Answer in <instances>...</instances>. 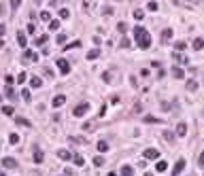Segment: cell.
<instances>
[{
    "mask_svg": "<svg viewBox=\"0 0 204 176\" xmlns=\"http://www.w3.org/2000/svg\"><path fill=\"white\" fill-rule=\"evenodd\" d=\"M134 40H136V47H140V49L151 47V34L145 30L143 25H136L134 28Z\"/></svg>",
    "mask_w": 204,
    "mask_h": 176,
    "instance_id": "obj_1",
    "label": "cell"
},
{
    "mask_svg": "<svg viewBox=\"0 0 204 176\" xmlns=\"http://www.w3.org/2000/svg\"><path fill=\"white\" fill-rule=\"evenodd\" d=\"M87 110H89V104H87V102H81V104H77V106H74L72 115H74V117H83Z\"/></svg>",
    "mask_w": 204,
    "mask_h": 176,
    "instance_id": "obj_2",
    "label": "cell"
},
{
    "mask_svg": "<svg viewBox=\"0 0 204 176\" xmlns=\"http://www.w3.org/2000/svg\"><path fill=\"white\" fill-rule=\"evenodd\" d=\"M55 64H58V68H60L62 74H68V72H70V64H68V62H66L64 58H60L58 62H55Z\"/></svg>",
    "mask_w": 204,
    "mask_h": 176,
    "instance_id": "obj_3",
    "label": "cell"
},
{
    "mask_svg": "<svg viewBox=\"0 0 204 176\" xmlns=\"http://www.w3.org/2000/svg\"><path fill=\"white\" fill-rule=\"evenodd\" d=\"M183 170H185V159H177V164L172 168V176H179Z\"/></svg>",
    "mask_w": 204,
    "mask_h": 176,
    "instance_id": "obj_4",
    "label": "cell"
},
{
    "mask_svg": "<svg viewBox=\"0 0 204 176\" xmlns=\"http://www.w3.org/2000/svg\"><path fill=\"white\" fill-rule=\"evenodd\" d=\"M24 62H38V53H36V51H30V49H26V51H24Z\"/></svg>",
    "mask_w": 204,
    "mask_h": 176,
    "instance_id": "obj_5",
    "label": "cell"
},
{
    "mask_svg": "<svg viewBox=\"0 0 204 176\" xmlns=\"http://www.w3.org/2000/svg\"><path fill=\"white\" fill-rule=\"evenodd\" d=\"M145 159H159V151L157 149H145Z\"/></svg>",
    "mask_w": 204,
    "mask_h": 176,
    "instance_id": "obj_6",
    "label": "cell"
},
{
    "mask_svg": "<svg viewBox=\"0 0 204 176\" xmlns=\"http://www.w3.org/2000/svg\"><path fill=\"white\" fill-rule=\"evenodd\" d=\"M51 104L55 106V108H60V106H64V104H66V95H64V94H58L55 98H53V102H51Z\"/></svg>",
    "mask_w": 204,
    "mask_h": 176,
    "instance_id": "obj_7",
    "label": "cell"
},
{
    "mask_svg": "<svg viewBox=\"0 0 204 176\" xmlns=\"http://www.w3.org/2000/svg\"><path fill=\"white\" fill-rule=\"evenodd\" d=\"M32 159H34V164H43V159H45V153L40 151V149H34V153H32Z\"/></svg>",
    "mask_w": 204,
    "mask_h": 176,
    "instance_id": "obj_8",
    "label": "cell"
},
{
    "mask_svg": "<svg viewBox=\"0 0 204 176\" xmlns=\"http://www.w3.org/2000/svg\"><path fill=\"white\" fill-rule=\"evenodd\" d=\"M2 165H4L7 170H13V168H17V161H15L13 157H4V159H2Z\"/></svg>",
    "mask_w": 204,
    "mask_h": 176,
    "instance_id": "obj_9",
    "label": "cell"
},
{
    "mask_svg": "<svg viewBox=\"0 0 204 176\" xmlns=\"http://www.w3.org/2000/svg\"><path fill=\"white\" fill-rule=\"evenodd\" d=\"M58 157L64 159V161H70V159H72V153L66 151V149H60V151H58Z\"/></svg>",
    "mask_w": 204,
    "mask_h": 176,
    "instance_id": "obj_10",
    "label": "cell"
},
{
    "mask_svg": "<svg viewBox=\"0 0 204 176\" xmlns=\"http://www.w3.org/2000/svg\"><path fill=\"white\" fill-rule=\"evenodd\" d=\"M17 43H19V47H28V40H26V34L21 32V30H17Z\"/></svg>",
    "mask_w": 204,
    "mask_h": 176,
    "instance_id": "obj_11",
    "label": "cell"
},
{
    "mask_svg": "<svg viewBox=\"0 0 204 176\" xmlns=\"http://www.w3.org/2000/svg\"><path fill=\"white\" fill-rule=\"evenodd\" d=\"M177 136H187V123L181 121L179 125H177Z\"/></svg>",
    "mask_w": 204,
    "mask_h": 176,
    "instance_id": "obj_12",
    "label": "cell"
},
{
    "mask_svg": "<svg viewBox=\"0 0 204 176\" xmlns=\"http://www.w3.org/2000/svg\"><path fill=\"white\" fill-rule=\"evenodd\" d=\"M119 174H121V176H134V168H132V165H123Z\"/></svg>",
    "mask_w": 204,
    "mask_h": 176,
    "instance_id": "obj_13",
    "label": "cell"
},
{
    "mask_svg": "<svg viewBox=\"0 0 204 176\" xmlns=\"http://www.w3.org/2000/svg\"><path fill=\"white\" fill-rule=\"evenodd\" d=\"M192 47L196 49V51H202L204 49V38H196V40L192 43Z\"/></svg>",
    "mask_w": 204,
    "mask_h": 176,
    "instance_id": "obj_14",
    "label": "cell"
},
{
    "mask_svg": "<svg viewBox=\"0 0 204 176\" xmlns=\"http://www.w3.org/2000/svg\"><path fill=\"white\" fill-rule=\"evenodd\" d=\"M155 170L157 172H166V170H168V164H166L164 159H159V161L155 164Z\"/></svg>",
    "mask_w": 204,
    "mask_h": 176,
    "instance_id": "obj_15",
    "label": "cell"
},
{
    "mask_svg": "<svg viewBox=\"0 0 204 176\" xmlns=\"http://www.w3.org/2000/svg\"><path fill=\"white\" fill-rule=\"evenodd\" d=\"M40 85H43V81H40L38 76H32V79H30V87H32V89H38Z\"/></svg>",
    "mask_w": 204,
    "mask_h": 176,
    "instance_id": "obj_16",
    "label": "cell"
},
{
    "mask_svg": "<svg viewBox=\"0 0 204 176\" xmlns=\"http://www.w3.org/2000/svg\"><path fill=\"white\" fill-rule=\"evenodd\" d=\"M172 76L174 79H185V72L181 70V68H172Z\"/></svg>",
    "mask_w": 204,
    "mask_h": 176,
    "instance_id": "obj_17",
    "label": "cell"
},
{
    "mask_svg": "<svg viewBox=\"0 0 204 176\" xmlns=\"http://www.w3.org/2000/svg\"><path fill=\"white\" fill-rule=\"evenodd\" d=\"M170 38H172V30L168 28V30H164V32H162V40H164V43H168Z\"/></svg>",
    "mask_w": 204,
    "mask_h": 176,
    "instance_id": "obj_18",
    "label": "cell"
},
{
    "mask_svg": "<svg viewBox=\"0 0 204 176\" xmlns=\"http://www.w3.org/2000/svg\"><path fill=\"white\" fill-rule=\"evenodd\" d=\"M98 151H100V153H107L108 151V142L100 140V142H98Z\"/></svg>",
    "mask_w": 204,
    "mask_h": 176,
    "instance_id": "obj_19",
    "label": "cell"
},
{
    "mask_svg": "<svg viewBox=\"0 0 204 176\" xmlns=\"http://www.w3.org/2000/svg\"><path fill=\"white\" fill-rule=\"evenodd\" d=\"M4 95H7L9 100H17V95H15V91H13V87H7V91H4Z\"/></svg>",
    "mask_w": 204,
    "mask_h": 176,
    "instance_id": "obj_20",
    "label": "cell"
},
{
    "mask_svg": "<svg viewBox=\"0 0 204 176\" xmlns=\"http://www.w3.org/2000/svg\"><path fill=\"white\" fill-rule=\"evenodd\" d=\"M49 30H60V19H51L49 21Z\"/></svg>",
    "mask_w": 204,
    "mask_h": 176,
    "instance_id": "obj_21",
    "label": "cell"
},
{
    "mask_svg": "<svg viewBox=\"0 0 204 176\" xmlns=\"http://www.w3.org/2000/svg\"><path fill=\"white\" fill-rule=\"evenodd\" d=\"M72 159H74V164H77V165H85L83 155H72Z\"/></svg>",
    "mask_w": 204,
    "mask_h": 176,
    "instance_id": "obj_22",
    "label": "cell"
},
{
    "mask_svg": "<svg viewBox=\"0 0 204 176\" xmlns=\"http://www.w3.org/2000/svg\"><path fill=\"white\" fill-rule=\"evenodd\" d=\"M15 121H17L19 125H24V127H30V125H32V123H30L28 119H24V117H17V119H15Z\"/></svg>",
    "mask_w": 204,
    "mask_h": 176,
    "instance_id": "obj_23",
    "label": "cell"
},
{
    "mask_svg": "<svg viewBox=\"0 0 204 176\" xmlns=\"http://www.w3.org/2000/svg\"><path fill=\"white\" fill-rule=\"evenodd\" d=\"M98 55H100V49H92V51L87 53V59H96Z\"/></svg>",
    "mask_w": 204,
    "mask_h": 176,
    "instance_id": "obj_24",
    "label": "cell"
},
{
    "mask_svg": "<svg viewBox=\"0 0 204 176\" xmlns=\"http://www.w3.org/2000/svg\"><path fill=\"white\" fill-rule=\"evenodd\" d=\"M40 19L49 24V21H51V13H49V11H40Z\"/></svg>",
    "mask_w": 204,
    "mask_h": 176,
    "instance_id": "obj_25",
    "label": "cell"
},
{
    "mask_svg": "<svg viewBox=\"0 0 204 176\" xmlns=\"http://www.w3.org/2000/svg\"><path fill=\"white\" fill-rule=\"evenodd\" d=\"M79 47H81V40H74V43H70V45H66L64 51H68V49H79Z\"/></svg>",
    "mask_w": 204,
    "mask_h": 176,
    "instance_id": "obj_26",
    "label": "cell"
},
{
    "mask_svg": "<svg viewBox=\"0 0 204 176\" xmlns=\"http://www.w3.org/2000/svg\"><path fill=\"white\" fill-rule=\"evenodd\" d=\"M58 15H60V19H68L70 11H68V9H60V11H58Z\"/></svg>",
    "mask_w": 204,
    "mask_h": 176,
    "instance_id": "obj_27",
    "label": "cell"
},
{
    "mask_svg": "<svg viewBox=\"0 0 204 176\" xmlns=\"http://www.w3.org/2000/svg\"><path fill=\"white\" fill-rule=\"evenodd\" d=\"M47 40H49V36H47V34H40L38 38H36V45H45Z\"/></svg>",
    "mask_w": 204,
    "mask_h": 176,
    "instance_id": "obj_28",
    "label": "cell"
},
{
    "mask_svg": "<svg viewBox=\"0 0 204 176\" xmlns=\"http://www.w3.org/2000/svg\"><path fill=\"white\" fill-rule=\"evenodd\" d=\"M26 79H28V74H26V72H19V74H17V85L26 83Z\"/></svg>",
    "mask_w": 204,
    "mask_h": 176,
    "instance_id": "obj_29",
    "label": "cell"
},
{
    "mask_svg": "<svg viewBox=\"0 0 204 176\" xmlns=\"http://www.w3.org/2000/svg\"><path fill=\"white\" fill-rule=\"evenodd\" d=\"M117 30H119V34H126V32H128V25L123 24V21H119V24H117Z\"/></svg>",
    "mask_w": 204,
    "mask_h": 176,
    "instance_id": "obj_30",
    "label": "cell"
},
{
    "mask_svg": "<svg viewBox=\"0 0 204 176\" xmlns=\"http://www.w3.org/2000/svg\"><path fill=\"white\" fill-rule=\"evenodd\" d=\"M187 89H189V91H196V89H198V83L196 81H187Z\"/></svg>",
    "mask_w": 204,
    "mask_h": 176,
    "instance_id": "obj_31",
    "label": "cell"
},
{
    "mask_svg": "<svg viewBox=\"0 0 204 176\" xmlns=\"http://www.w3.org/2000/svg\"><path fill=\"white\" fill-rule=\"evenodd\" d=\"M174 49H177V51H185V49H187V45H185L183 40H179V43L174 45Z\"/></svg>",
    "mask_w": 204,
    "mask_h": 176,
    "instance_id": "obj_32",
    "label": "cell"
},
{
    "mask_svg": "<svg viewBox=\"0 0 204 176\" xmlns=\"http://www.w3.org/2000/svg\"><path fill=\"white\" fill-rule=\"evenodd\" d=\"M119 47L121 49H128V47H130V40H128V38H121V40H119Z\"/></svg>",
    "mask_w": 204,
    "mask_h": 176,
    "instance_id": "obj_33",
    "label": "cell"
},
{
    "mask_svg": "<svg viewBox=\"0 0 204 176\" xmlns=\"http://www.w3.org/2000/svg\"><path fill=\"white\" fill-rule=\"evenodd\" d=\"M132 15H134V19H143V17H145V13L140 11V9H136V11H134Z\"/></svg>",
    "mask_w": 204,
    "mask_h": 176,
    "instance_id": "obj_34",
    "label": "cell"
},
{
    "mask_svg": "<svg viewBox=\"0 0 204 176\" xmlns=\"http://www.w3.org/2000/svg\"><path fill=\"white\" fill-rule=\"evenodd\" d=\"M94 165H104V157H100V155L94 157Z\"/></svg>",
    "mask_w": 204,
    "mask_h": 176,
    "instance_id": "obj_35",
    "label": "cell"
},
{
    "mask_svg": "<svg viewBox=\"0 0 204 176\" xmlns=\"http://www.w3.org/2000/svg\"><path fill=\"white\" fill-rule=\"evenodd\" d=\"M9 142H11V144H17V142H19V136H17V134H11V136H9Z\"/></svg>",
    "mask_w": 204,
    "mask_h": 176,
    "instance_id": "obj_36",
    "label": "cell"
},
{
    "mask_svg": "<svg viewBox=\"0 0 204 176\" xmlns=\"http://www.w3.org/2000/svg\"><path fill=\"white\" fill-rule=\"evenodd\" d=\"M2 113L11 117V115H13V106H2Z\"/></svg>",
    "mask_w": 204,
    "mask_h": 176,
    "instance_id": "obj_37",
    "label": "cell"
},
{
    "mask_svg": "<svg viewBox=\"0 0 204 176\" xmlns=\"http://www.w3.org/2000/svg\"><path fill=\"white\" fill-rule=\"evenodd\" d=\"M55 40H58V45H64V43H66V34H58Z\"/></svg>",
    "mask_w": 204,
    "mask_h": 176,
    "instance_id": "obj_38",
    "label": "cell"
},
{
    "mask_svg": "<svg viewBox=\"0 0 204 176\" xmlns=\"http://www.w3.org/2000/svg\"><path fill=\"white\" fill-rule=\"evenodd\" d=\"M21 98H24L26 102H30V89H24V91H21Z\"/></svg>",
    "mask_w": 204,
    "mask_h": 176,
    "instance_id": "obj_39",
    "label": "cell"
},
{
    "mask_svg": "<svg viewBox=\"0 0 204 176\" xmlns=\"http://www.w3.org/2000/svg\"><path fill=\"white\" fill-rule=\"evenodd\" d=\"M145 123H159L157 117H145Z\"/></svg>",
    "mask_w": 204,
    "mask_h": 176,
    "instance_id": "obj_40",
    "label": "cell"
},
{
    "mask_svg": "<svg viewBox=\"0 0 204 176\" xmlns=\"http://www.w3.org/2000/svg\"><path fill=\"white\" fill-rule=\"evenodd\" d=\"M157 7H159L157 2H149V4H147V9H149V11H157Z\"/></svg>",
    "mask_w": 204,
    "mask_h": 176,
    "instance_id": "obj_41",
    "label": "cell"
},
{
    "mask_svg": "<svg viewBox=\"0 0 204 176\" xmlns=\"http://www.w3.org/2000/svg\"><path fill=\"white\" fill-rule=\"evenodd\" d=\"M4 81H7V85H9V87H11L13 83H15V79H13L11 74H7V76H4Z\"/></svg>",
    "mask_w": 204,
    "mask_h": 176,
    "instance_id": "obj_42",
    "label": "cell"
},
{
    "mask_svg": "<svg viewBox=\"0 0 204 176\" xmlns=\"http://www.w3.org/2000/svg\"><path fill=\"white\" fill-rule=\"evenodd\" d=\"M28 32L34 34V32H36V24H28Z\"/></svg>",
    "mask_w": 204,
    "mask_h": 176,
    "instance_id": "obj_43",
    "label": "cell"
},
{
    "mask_svg": "<svg viewBox=\"0 0 204 176\" xmlns=\"http://www.w3.org/2000/svg\"><path fill=\"white\" fill-rule=\"evenodd\" d=\"M102 81H104V83L111 81V72H104V74H102Z\"/></svg>",
    "mask_w": 204,
    "mask_h": 176,
    "instance_id": "obj_44",
    "label": "cell"
},
{
    "mask_svg": "<svg viewBox=\"0 0 204 176\" xmlns=\"http://www.w3.org/2000/svg\"><path fill=\"white\" fill-rule=\"evenodd\" d=\"M198 164H200V165H202V168H204V151L200 153V157H198Z\"/></svg>",
    "mask_w": 204,
    "mask_h": 176,
    "instance_id": "obj_45",
    "label": "cell"
},
{
    "mask_svg": "<svg viewBox=\"0 0 204 176\" xmlns=\"http://www.w3.org/2000/svg\"><path fill=\"white\" fill-rule=\"evenodd\" d=\"M104 15H113V7H104Z\"/></svg>",
    "mask_w": 204,
    "mask_h": 176,
    "instance_id": "obj_46",
    "label": "cell"
},
{
    "mask_svg": "<svg viewBox=\"0 0 204 176\" xmlns=\"http://www.w3.org/2000/svg\"><path fill=\"white\" fill-rule=\"evenodd\" d=\"M19 4H21V2H19V0H13V2H11V9H17V7H19Z\"/></svg>",
    "mask_w": 204,
    "mask_h": 176,
    "instance_id": "obj_47",
    "label": "cell"
},
{
    "mask_svg": "<svg viewBox=\"0 0 204 176\" xmlns=\"http://www.w3.org/2000/svg\"><path fill=\"white\" fill-rule=\"evenodd\" d=\"M92 127H94V123H92V121H87V123L83 125V129H92Z\"/></svg>",
    "mask_w": 204,
    "mask_h": 176,
    "instance_id": "obj_48",
    "label": "cell"
},
{
    "mask_svg": "<svg viewBox=\"0 0 204 176\" xmlns=\"http://www.w3.org/2000/svg\"><path fill=\"white\" fill-rule=\"evenodd\" d=\"M4 32H7V25H2V24H0V36H4Z\"/></svg>",
    "mask_w": 204,
    "mask_h": 176,
    "instance_id": "obj_49",
    "label": "cell"
},
{
    "mask_svg": "<svg viewBox=\"0 0 204 176\" xmlns=\"http://www.w3.org/2000/svg\"><path fill=\"white\" fill-rule=\"evenodd\" d=\"M2 11H4V4H0V13H2Z\"/></svg>",
    "mask_w": 204,
    "mask_h": 176,
    "instance_id": "obj_50",
    "label": "cell"
},
{
    "mask_svg": "<svg viewBox=\"0 0 204 176\" xmlns=\"http://www.w3.org/2000/svg\"><path fill=\"white\" fill-rule=\"evenodd\" d=\"M0 176H4V170H0Z\"/></svg>",
    "mask_w": 204,
    "mask_h": 176,
    "instance_id": "obj_51",
    "label": "cell"
},
{
    "mask_svg": "<svg viewBox=\"0 0 204 176\" xmlns=\"http://www.w3.org/2000/svg\"><path fill=\"white\" fill-rule=\"evenodd\" d=\"M145 176H153V174H151V172H147V174H145Z\"/></svg>",
    "mask_w": 204,
    "mask_h": 176,
    "instance_id": "obj_52",
    "label": "cell"
}]
</instances>
